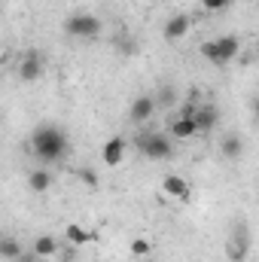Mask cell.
<instances>
[{
  "label": "cell",
  "instance_id": "52a82bcc",
  "mask_svg": "<svg viewBox=\"0 0 259 262\" xmlns=\"http://www.w3.org/2000/svg\"><path fill=\"white\" fill-rule=\"evenodd\" d=\"M189 28H192V18H189L186 12H180V15L168 18V25H165V40L177 43V40H183V37L189 34Z\"/></svg>",
  "mask_w": 259,
  "mask_h": 262
},
{
  "label": "cell",
  "instance_id": "9a60e30c",
  "mask_svg": "<svg viewBox=\"0 0 259 262\" xmlns=\"http://www.w3.org/2000/svg\"><path fill=\"white\" fill-rule=\"evenodd\" d=\"M28 186H31L34 192H46V189L52 186V174H49V171H43V168H37V171H31V174H28Z\"/></svg>",
  "mask_w": 259,
  "mask_h": 262
},
{
  "label": "cell",
  "instance_id": "9c48e42d",
  "mask_svg": "<svg viewBox=\"0 0 259 262\" xmlns=\"http://www.w3.org/2000/svg\"><path fill=\"white\" fill-rule=\"evenodd\" d=\"M101 159H104V165H119L125 159V140L122 137H110L104 143V149H101Z\"/></svg>",
  "mask_w": 259,
  "mask_h": 262
},
{
  "label": "cell",
  "instance_id": "ba28073f",
  "mask_svg": "<svg viewBox=\"0 0 259 262\" xmlns=\"http://www.w3.org/2000/svg\"><path fill=\"white\" fill-rule=\"evenodd\" d=\"M162 189L168 192V195H174L177 201H189V183L183 180V177H177V174H168L165 180H162Z\"/></svg>",
  "mask_w": 259,
  "mask_h": 262
},
{
  "label": "cell",
  "instance_id": "7402d4cb",
  "mask_svg": "<svg viewBox=\"0 0 259 262\" xmlns=\"http://www.w3.org/2000/svg\"><path fill=\"white\" fill-rule=\"evenodd\" d=\"M79 177H82V183H89V186H98V174H95V171H82Z\"/></svg>",
  "mask_w": 259,
  "mask_h": 262
},
{
  "label": "cell",
  "instance_id": "7c38bea8",
  "mask_svg": "<svg viewBox=\"0 0 259 262\" xmlns=\"http://www.w3.org/2000/svg\"><path fill=\"white\" fill-rule=\"evenodd\" d=\"M64 238L73 244V247H82V244L95 241V232H89V229H82V226L70 223V226H64Z\"/></svg>",
  "mask_w": 259,
  "mask_h": 262
},
{
  "label": "cell",
  "instance_id": "44dd1931",
  "mask_svg": "<svg viewBox=\"0 0 259 262\" xmlns=\"http://www.w3.org/2000/svg\"><path fill=\"white\" fill-rule=\"evenodd\" d=\"M201 3H204V9H210V12H223L232 0H201Z\"/></svg>",
  "mask_w": 259,
  "mask_h": 262
},
{
  "label": "cell",
  "instance_id": "d6986e66",
  "mask_svg": "<svg viewBox=\"0 0 259 262\" xmlns=\"http://www.w3.org/2000/svg\"><path fill=\"white\" fill-rule=\"evenodd\" d=\"M116 49H119L125 58H131V55H137L140 46H137V40H134L131 34H119V37H116Z\"/></svg>",
  "mask_w": 259,
  "mask_h": 262
},
{
  "label": "cell",
  "instance_id": "30bf717a",
  "mask_svg": "<svg viewBox=\"0 0 259 262\" xmlns=\"http://www.w3.org/2000/svg\"><path fill=\"white\" fill-rule=\"evenodd\" d=\"M156 113V104H153V98H137L134 104H131V110H128V116H131V122H137V125H143L149 116Z\"/></svg>",
  "mask_w": 259,
  "mask_h": 262
},
{
  "label": "cell",
  "instance_id": "ffe728a7",
  "mask_svg": "<svg viewBox=\"0 0 259 262\" xmlns=\"http://www.w3.org/2000/svg\"><path fill=\"white\" fill-rule=\"evenodd\" d=\"M131 253H134V256H146V253H149V241H143V238H137V241L131 244Z\"/></svg>",
  "mask_w": 259,
  "mask_h": 262
},
{
  "label": "cell",
  "instance_id": "2e32d148",
  "mask_svg": "<svg viewBox=\"0 0 259 262\" xmlns=\"http://www.w3.org/2000/svg\"><path fill=\"white\" fill-rule=\"evenodd\" d=\"M241 152H244V140L238 134H226L223 137V156L226 159H238Z\"/></svg>",
  "mask_w": 259,
  "mask_h": 262
},
{
  "label": "cell",
  "instance_id": "4fadbf2b",
  "mask_svg": "<svg viewBox=\"0 0 259 262\" xmlns=\"http://www.w3.org/2000/svg\"><path fill=\"white\" fill-rule=\"evenodd\" d=\"M153 104H156V107H162V110L174 107V104H177V89H174L171 82H162V85H159V92H156V98H153Z\"/></svg>",
  "mask_w": 259,
  "mask_h": 262
},
{
  "label": "cell",
  "instance_id": "277c9868",
  "mask_svg": "<svg viewBox=\"0 0 259 262\" xmlns=\"http://www.w3.org/2000/svg\"><path fill=\"white\" fill-rule=\"evenodd\" d=\"M192 122H195V134H210L217 128V122H220V113H217L213 104H198Z\"/></svg>",
  "mask_w": 259,
  "mask_h": 262
},
{
  "label": "cell",
  "instance_id": "ac0fdd59",
  "mask_svg": "<svg viewBox=\"0 0 259 262\" xmlns=\"http://www.w3.org/2000/svg\"><path fill=\"white\" fill-rule=\"evenodd\" d=\"M192 134H195L192 119H177V122L171 125V137H177V140H186V137H192Z\"/></svg>",
  "mask_w": 259,
  "mask_h": 262
},
{
  "label": "cell",
  "instance_id": "8992f818",
  "mask_svg": "<svg viewBox=\"0 0 259 262\" xmlns=\"http://www.w3.org/2000/svg\"><path fill=\"white\" fill-rule=\"evenodd\" d=\"M217 43V64H229V61H235L238 58V52H241V40L238 37H220V40H213Z\"/></svg>",
  "mask_w": 259,
  "mask_h": 262
},
{
  "label": "cell",
  "instance_id": "603a6c76",
  "mask_svg": "<svg viewBox=\"0 0 259 262\" xmlns=\"http://www.w3.org/2000/svg\"><path fill=\"white\" fill-rule=\"evenodd\" d=\"M15 262H40V256H37V253H25V250H21Z\"/></svg>",
  "mask_w": 259,
  "mask_h": 262
},
{
  "label": "cell",
  "instance_id": "6da1fadb",
  "mask_svg": "<svg viewBox=\"0 0 259 262\" xmlns=\"http://www.w3.org/2000/svg\"><path fill=\"white\" fill-rule=\"evenodd\" d=\"M31 149H34L37 162L52 165L67 152V134L58 125H37L31 134Z\"/></svg>",
  "mask_w": 259,
  "mask_h": 262
},
{
  "label": "cell",
  "instance_id": "5bb4252c",
  "mask_svg": "<svg viewBox=\"0 0 259 262\" xmlns=\"http://www.w3.org/2000/svg\"><path fill=\"white\" fill-rule=\"evenodd\" d=\"M31 253H37L40 259H46V256H55L58 253V241L52 238V235H40L37 241H34V250Z\"/></svg>",
  "mask_w": 259,
  "mask_h": 262
},
{
  "label": "cell",
  "instance_id": "7a4b0ae2",
  "mask_svg": "<svg viewBox=\"0 0 259 262\" xmlns=\"http://www.w3.org/2000/svg\"><path fill=\"white\" fill-rule=\"evenodd\" d=\"M134 146L153 162H165V159L174 156V137L165 134V131H137L134 134Z\"/></svg>",
  "mask_w": 259,
  "mask_h": 262
},
{
  "label": "cell",
  "instance_id": "8fae6325",
  "mask_svg": "<svg viewBox=\"0 0 259 262\" xmlns=\"http://www.w3.org/2000/svg\"><path fill=\"white\" fill-rule=\"evenodd\" d=\"M21 250H25V247H21V241H18V238H12V235H0V259L15 262Z\"/></svg>",
  "mask_w": 259,
  "mask_h": 262
},
{
  "label": "cell",
  "instance_id": "5b68a950",
  "mask_svg": "<svg viewBox=\"0 0 259 262\" xmlns=\"http://www.w3.org/2000/svg\"><path fill=\"white\" fill-rule=\"evenodd\" d=\"M18 76H21L25 82H34V79L43 76V55H40L37 49L28 52V55L21 58V64H18Z\"/></svg>",
  "mask_w": 259,
  "mask_h": 262
},
{
  "label": "cell",
  "instance_id": "3957f363",
  "mask_svg": "<svg viewBox=\"0 0 259 262\" xmlns=\"http://www.w3.org/2000/svg\"><path fill=\"white\" fill-rule=\"evenodd\" d=\"M67 37L73 40H98L101 37V18L92 12H73L64 25Z\"/></svg>",
  "mask_w": 259,
  "mask_h": 262
},
{
  "label": "cell",
  "instance_id": "e0dca14e",
  "mask_svg": "<svg viewBox=\"0 0 259 262\" xmlns=\"http://www.w3.org/2000/svg\"><path fill=\"white\" fill-rule=\"evenodd\" d=\"M244 256H247V232L238 229V241H232V247H229V259L241 262Z\"/></svg>",
  "mask_w": 259,
  "mask_h": 262
}]
</instances>
